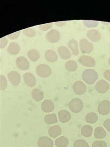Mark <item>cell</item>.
Segmentation results:
<instances>
[{"mask_svg":"<svg viewBox=\"0 0 110 147\" xmlns=\"http://www.w3.org/2000/svg\"><path fill=\"white\" fill-rule=\"evenodd\" d=\"M44 121L48 124H53L58 122L57 117L55 114H51L46 115L44 118Z\"/></svg>","mask_w":110,"mask_h":147,"instance_id":"27","label":"cell"},{"mask_svg":"<svg viewBox=\"0 0 110 147\" xmlns=\"http://www.w3.org/2000/svg\"><path fill=\"white\" fill-rule=\"evenodd\" d=\"M25 83L30 87H34L36 85V81L35 76L30 73H26L23 75Z\"/></svg>","mask_w":110,"mask_h":147,"instance_id":"13","label":"cell"},{"mask_svg":"<svg viewBox=\"0 0 110 147\" xmlns=\"http://www.w3.org/2000/svg\"><path fill=\"white\" fill-rule=\"evenodd\" d=\"M98 112L101 115H107L110 112V102L108 100H103L99 104Z\"/></svg>","mask_w":110,"mask_h":147,"instance_id":"8","label":"cell"},{"mask_svg":"<svg viewBox=\"0 0 110 147\" xmlns=\"http://www.w3.org/2000/svg\"><path fill=\"white\" fill-rule=\"evenodd\" d=\"M9 80L13 86H18L21 82V76L16 71H11L7 74Z\"/></svg>","mask_w":110,"mask_h":147,"instance_id":"10","label":"cell"},{"mask_svg":"<svg viewBox=\"0 0 110 147\" xmlns=\"http://www.w3.org/2000/svg\"><path fill=\"white\" fill-rule=\"evenodd\" d=\"M41 109L45 113H50L54 111V105L51 100H46L42 103Z\"/></svg>","mask_w":110,"mask_h":147,"instance_id":"15","label":"cell"},{"mask_svg":"<svg viewBox=\"0 0 110 147\" xmlns=\"http://www.w3.org/2000/svg\"><path fill=\"white\" fill-rule=\"evenodd\" d=\"M8 43V40L6 37H3L0 40V48L1 49H4L6 47Z\"/></svg>","mask_w":110,"mask_h":147,"instance_id":"36","label":"cell"},{"mask_svg":"<svg viewBox=\"0 0 110 147\" xmlns=\"http://www.w3.org/2000/svg\"><path fill=\"white\" fill-rule=\"evenodd\" d=\"M68 47L70 49L73 55L77 56L80 54L78 43L76 40L73 39L70 40L68 42Z\"/></svg>","mask_w":110,"mask_h":147,"instance_id":"17","label":"cell"},{"mask_svg":"<svg viewBox=\"0 0 110 147\" xmlns=\"http://www.w3.org/2000/svg\"><path fill=\"white\" fill-rule=\"evenodd\" d=\"M22 32L24 34L28 37H34L36 36V31L35 30L32 28H28L22 30Z\"/></svg>","mask_w":110,"mask_h":147,"instance_id":"30","label":"cell"},{"mask_svg":"<svg viewBox=\"0 0 110 147\" xmlns=\"http://www.w3.org/2000/svg\"></svg>","mask_w":110,"mask_h":147,"instance_id":"43","label":"cell"},{"mask_svg":"<svg viewBox=\"0 0 110 147\" xmlns=\"http://www.w3.org/2000/svg\"><path fill=\"white\" fill-rule=\"evenodd\" d=\"M94 137L97 139L104 138L107 135V133L103 127H98L94 131Z\"/></svg>","mask_w":110,"mask_h":147,"instance_id":"26","label":"cell"},{"mask_svg":"<svg viewBox=\"0 0 110 147\" xmlns=\"http://www.w3.org/2000/svg\"><path fill=\"white\" fill-rule=\"evenodd\" d=\"M7 87V81L3 75L0 76V89L1 90H4Z\"/></svg>","mask_w":110,"mask_h":147,"instance_id":"32","label":"cell"},{"mask_svg":"<svg viewBox=\"0 0 110 147\" xmlns=\"http://www.w3.org/2000/svg\"><path fill=\"white\" fill-rule=\"evenodd\" d=\"M82 79L85 82L89 85L94 84L98 78V73L92 69H87L83 71Z\"/></svg>","mask_w":110,"mask_h":147,"instance_id":"1","label":"cell"},{"mask_svg":"<svg viewBox=\"0 0 110 147\" xmlns=\"http://www.w3.org/2000/svg\"><path fill=\"white\" fill-rule=\"evenodd\" d=\"M80 48L82 54H90L93 50V45L85 38H82L80 41Z\"/></svg>","mask_w":110,"mask_h":147,"instance_id":"3","label":"cell"},{"mask_svg":"<svg viewBox=\"0 0 110 147\" xmlns=\"http://www.w3.org/2000/svg\"><path fill=\"white\" fill-rule=\"evenodd\" d=\"M58 53L61 59L67 60L70 58L72 55L71 52L66 47L60 46L58 48Z\"/></svg>","mask_w":110,"mask_h":147,"instance_id":"14","label":"cell"},{"mask_svg":"<svg viewBox=\"0 0 110 147\" xmlns=\"http://www.w3.org/2000/svg\"><path fill=\"white\" fill-rule=\"evenodd\" d=\"M104 126L107 131L110 132V119H107L104 121Z\"/></svg>","mask_w":110,"mask_h":147,"instance_id":"38","label":"cell"},{"mask_svg":"<svg viewBox=\"0 0 110 147\" xmlns=\"http://www.w3.org/2000/svg\"><path fill=\"white\" fill-rule=\"evenodd\" d=\"M39 147H53V141L47 136H42L40 138L37 142Z\"/></svg>","mask_w":110,"mask_h":147,"instance_id":"16","label":"cell"},{"mask_svg":"<svg viewBox=\"0 0 110 147\" xmlns=\"http://www.w3.org/2000/svg\"><path fill=\"white\" fill-rule=\"evenodd\" d=\"M21 34V31H18V32H15L11 34H9L7 36V37L11 40H13L15 39L16 38H18Z\"/></svg>","mask_w":110,"mask_h":147,"instance_id":"37","label":"cell"},{"mask_svg":"<svg viewBox=\"0 0 110 147\" xmlns=\"http://www.w3.org/2000/svg\"><path fill=\"white\" fill-rule=\"evenodd\" d=\"M46 60L50 63H54L58 59L56 53L53 50H48L46 51L45 55Z\"/></svg>","mask_w":110,"mask_h":147,"instance_id":"20","label":"cell"},{"mask_svg":"<svg viewBox=\"0 0 110 147\" xmlns=\"http://www.w3.org/2000/svg\"><path fill=\"white\" fill-rule=\"evenodd\" d=\"M46 38L50 43H56L60 39V33L56 30H51L46 34Z\"/></svg>","mask_w":110,"mask_h":147,"instance_id":"6","label":"cell"},{"mask_svg":"<svg viewBox=\"0 0 110 147\" xmlns=\"http://www.w3.org/2000/svg\"><path fill=\"white\" fill-rule=\"evenodd\" d=\"M83 107L82 100L78 98H75L72 100L69 104L70 110L74 113H80L83 109Z\"/></svg>","mask_w":110,"mask_h":147,"instance_id":"2","label":"cell"},{"mask_svg":"<svg viewBox=\"0 0 110 147\" xmlns=\"http://www.w3.org/2000/svg\"><path fill=\"white\" fill-rule=\"evenodd\" d=\"M104 76L107 80L110 82V69H107L104 72Z\"/></svg>","mask_w":110,"mask_h":147,"instance_id":"39","label":"cell"},{"mask_svg":"<svg viewBox=\"0 0 110 147\" xmlns=\"http://www.w3.org/2000/svg\"><path fill=\"white\" fill-rule=\"evenodd\" d=\"M48 132L50 137L55 138L61 134L62 129L60 126L58 125H55L51 127L48 129Z\"/></svg>","mask_w":110,"mask_h":147,"instance_id":"19","label":"cell"},{"mask_svg":"<svg viewBox=\"0 0 110 147\" xmlns=\"http://www.w3.org/2000/svg\"><path fill=\"white\" fill-rule=\"evenodd\" d=\"M20 47L18 43L15 42H12L9 44L7 48L8 53L12 55H16L20 51Z\"/></svg>","mask_w":110,"mask_h":147,"instance_id":"21","label":"cell"},{"mask_svg":"<svg viewBox=\"0 0 110 147\" xmlns=\"http://www.w3.org/2000/svg\"><path fill=\"white\" fill-rule=\"evenodd\" d=\"M72 89L75 94L77 95H82L86 93L87 86L82 81H76L73 84Z\"/></svg>","mask_w":110,"mask_h":147,"instance_id":"7","label":"cell"},{"mask_svg":"<svg viewBox=\"0 0 110 147\" xmlns=\"http://www.w3.org/2000/svg\"><path fill=\"white\" fill-rule=\"evenodd\" d=\"M95 88L98 93L104 94L109 90V84L105 80H100L96 83Z\"/></svg>","mask_w":110,"mask_h":147,"instance_id":"9","label":"cell"},{"mask_svg":"<svg viewBox=\"0 0 110 147\" xmlns=\"http://www.w3.org/2000/svg\"><path fill=\"white\" fill-rule=\"evenodd\" d=\"M106 142L103 141H96L93 144L92 147H107Z\"/></svg>","mask_w":110,"mask_h":147,"instance_id":"34","label":"cell"},{"mask_svg":"<svg viewBox=\"0 0 110 147\" xmlns=\"http://www.w3.org/2000/svg\"><path fill=\"white\" fill-rule=\"evenodd\" d=\"M108 63H109V66L110 67V57H109V59H108Z\"/></svg>","mask_w":110,"mask_h":147,"instance_id":"41","label":"cell"},{"mask_svg":"<svg viewBox=\"0 0 110 147\" xmlns=\"http://www.w3.org/2000/svg\"><path fill=\"white\" fill-rule=\"evenodd\" d=\"M66 22H55V24L56 25L59 27H62L66 25Z\"/></svg>","mask_w":110,"mask_h":147,"instance_id":"40","label":"cell"},{"mask_svg":"<svg viewBox=\"0 0 110 147\" xmlns=\"http://www.w3.org/2000/svg\"><path fill=\"white\" fill-rule=\"evenodd\" d=\"M109 33H110V27H109Z\"/></svg>","mask_w":110,"mask_h":147,"instance_id":"42","label":"cell"},{"mask_svg":"<svg viewBox=\"0 0 110 147\" xmlns=\"http://www.w3.org/2000/svg\"><path fill=\"white\" fill-rule=\"evenodd\" d=\"M51 71L50 67L45 64H41L38 65L36 69L37 75L42 78L49 77L51 75Z\"/></svg>","mask_w":110,"mask_h":147,"instance_id":"4","label":"cell"},{"mask_svg":"<svg viewBox=\"0 0 110 147\" xmlns=\"http://www.w3.org/2000/svg\"><path fill=\"white\" fill-rule=\"evenodd\" d=\"M83 22L85 25L88 28L96 27L98 25V22L97 21H85Z\"/></svg>","mask_w":110,"mask_h":147,"instance_id":"33","label":"cell"},{"mask_svg":"<svg viewBox=\"0 0 110 147\" xmlns=\"http://www.w3.org/2000/svg\"><path fill=\"white\" fill-rule=\"evenodd\" d=\"M87 38L93 42H98L101 39V34L97 30H90L87 32Z\"/></svg>","mask_w":110,"mask_h":147,"instance_id":"12","label":"cell"},{"mask_svg":"<svg viewBox=\"0 0 110 147\" xmlns=\"http://www.w3.org/2000/svg\"><path fill=\"white\" fill-rule=\"evenodd\" d=\"M73 147H89V146L86 141L82 139H78L75 141L73 144Z\"/></svg>","mask_w":110,"mask_h":147,"instance_id":"31","label":"cell"},{"mask_svg":"<svg viewBox=\"0 0 110 147\" xmlns=\"http://www.w3.org/2000/svg\"><path fill=\"white\" fill-rule=\"evenodd\" d=\"M78 61L81 65L87 67H94L96 65L95 59L89 55L81 56L78 59Z\"/></svg>","mask_w":110,"mask_h":147,"instance_id":"5","label":"cell"},{"mask_svg":"<svg viewBox=\"0 0 110 147\" xmlns=\"http://www.w3.org/2000/svg\"><path fill=\"white\" fill-rule=\"evenodd\" d=\"M68 144V139L65 136H60L55 140V145L58 147H67Z\"/></svg>","mask_w":110,"mask_h":147,"instance_id":"24","label":"cell"},{"mask_svg":"<svg viewBox=\"0 0 110 147\" xmlns=\"http://www.w3.org/2000/svg\"><path fill=\"white\" fill-rule=\"evenodd\" d=\"M27 55L30 60L33 62L37 61L40 58L39 52L36 49H32L29 50Z\"/></svg>","mask_w":110,"mask_h":147,"instance_id":"23","label":"cell"},{"mask_svg":"<svg viewBox=\"0 0 110 147\" xmlns=\"http://www.w3.org/2000/svg\"><path fill=\"white\" fill-rule=\"evenodd\" d=\"M58 117L59 120L61 123H67L71 119V114L67 110H60L58 113Z\"/></svg>","mask_w":110,"mask_h":147,"instance_id":"18","label":"cell"},{"mask_svg":"<svg viewBox=\"0 0 110 147\" xmlns=\"http://www.w3.org/2000/svg\"><path fill=\"white\" fill-rule=\"evenodd\" d=\"M93 129L90 125H86L82 127L81 129V133L85 137H89L93 134Z\"/></svg>","mask_w":110,"mask_h":147,"instance_id":"25","label":"cell"},{"mask_svg":"<svg viewBox=\"0 0 110 147\" xmlns=\"http://www.w3.org/2000/svg\"><path fill=\"white\" fill-rule=\"evenodd\" d=\"M31 96L33 99L36 102H40L44 98L43 92L38 88L33 90L31 92Z\"/></svg>","mask_w":110,"mask_h":147,"instance_id":"22","label":"cell"},{"mask_svg":"<svg viewBox=\"0 0 110 147\" xmlns=\"http://www.w3.org/2000/svg\"><path fill=\"white\" fill-rule=\"evenodd\" d=\"M16 66L21 70H27L30 67V63L26 58L19 57L16 60Z\"/></svg>","mask_w":110,"mask_h":147,"instance_id":"11","label":"cell"},{"mask_svg":"<svg viewBox=\"0 0 110 147\" xmlns=\"http://www.w3.org/2000/svg\"><path fill=\"white\" fill-rule=\"evenodd\" d=\"M98 120V116L96 113L90 112L87 114L86 117V121L87 123L93 124L96 123Z\"/></svg>","mask_w":110,"mask_h":147,"instance_id":"29","label":"cell"},{"mask_svg":"<svg viewBox=\"0 0 110 147\" xmlns=\"http://www.w3.org/2000/svg\"><path fill=\"white\" fill-rule=\"evenodd\" d=\"M53 25L52 23L44 24H42L39 25V28L40 29L42 30L46 31L48 30H49L50 28H51L52 26H53Z\"/></svg>","mask_w":110,"mask_h":147,"instance_id":"35","label":"cell"},{"mask_svg":"<svg viewBox=\"0 0 110 147\" xmlns=\"http://www.w3.org/2000/svg\"><path fill=\"white\" fill-rule=\"evenodd\" d=\"M65 68L66 70L70 72H74L77 70L78 65L76 61L73 60L67 61L65 63Z\"/></svg>","mask_w":110,"mask_h":147,"instance_id":"28","label":"cell"}]
</instances>
